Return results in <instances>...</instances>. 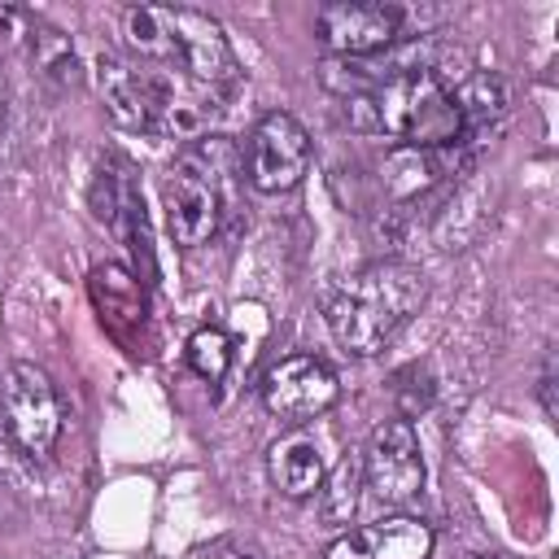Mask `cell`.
<instances>
[{"instance_id": "14", "label": "cell", "mask_w": 559, "mask_h": 559, "mask_svg": "<svg viewBox=\"0 0 559 559\" xmlns=\"http://www.w3.org/2000/svg\"><path fill=\"white\" fill-rule=\"evenodd\" d=\"M362 454H345L332 472H323V485H319V515L328 524H349L358 515V502H362Z\"/></svg>"}, {"instance_id": "3", "label": "cell", "mask_w": 559, "mask_h": 559, "mask_svg": "<svg viewBox=\"0 0 559 559\" xmlns=\"http://www.w3.org/2000/svg\"><path fill=\"white\" fill-rule=\"evenodd\" d=\"M367 96H371L376 131H384L389 140H397L406 148H428V153H450L463 144L450 83L437 74V66L393 70Z\"/></svg>"}, {"instance_id": "6", "label": "cell", "mask_w": 559, "mask_h": 559, "mask_svg": "<svg viewBox=\"0 0 559 559\" xmlns=\"http://www.w3.org/2000/svg\"><path fill=\"white\" fill-rule=\"evenodd\" d=\"M166 26L175 39V66L205 92H231L240 83V61L223 35V26L188 4H166Z\"/></svg>"}, {"instance_id": "15", "label": "cell", "mask_w": 559, "mask_h": 559, "mask_svg": "<svg viewBox=\"0 0 559 559\" xmlns=\"http://www.w3.org/2000/svg\"><path fill=\"white\" fill-rule=\"evenodd\" d=\"M437 153H428V148H406V144H397L389 157H384V188L393 192V197H415L419 188H428L432 179H437Z\"/></svg>"}, {"instance_id": "16", "label": "cell", "mask_w": 559, "mask_h": 559, "mask_svg": "<svg viewBox=\"0 0 559 559\" xmlns=\"http://www.w3.org/2000/svg\"><path fill=\"white\" fill-rule=\"evenodd\" d=\"M188 367L201 376V380H223V371H227V362H231V341H227V332L223 328H214V323H205V328H197L192 336H188Z\"/></svg>"}, {"instance_id": "20", "label": "cell", "mask_w": 559, "mask_h": 559, "mask_svg": "<svg viewBox=\"0 0 559 559\" xmlns=\"http://www.w3.org/2000/svg\"><path fill=\"white\" fill-rule=\"evenodd\" d=\"M0 118H4V83H0Z\"/></svg>"}, {"instance_id": "5", "label": "cell", "mask_w": 559, "mask_h": 559, "mask_svg": "<svg viewBox=\"0 0 559 559\" xmlns=\"http://www.w3.org/2000/svg\"><path fill=\"white\" fill-rule=\"evenodd\" d=\"M240 166H245V179L258 192H288V188H297L301 175L310 170V135H306V127L293 114L271 109L249 131V140L240 148Z\"/></svg>"}, {"instance_id": "1", "label": "cell", "mask_w": 559, "mask_h": 559, "mask_svg": "<svg viewBox=\"0 0 559 559\" xmlns=\"http://www.w3.org/2000/svg\"><path fill=\"white\" fill-rule=\"evenodd\" d=\"M424 275L406 262H371L328 297V328L349 354H380L419 310Z\"/></svg>"}, {"instance_id": "4", "label": "cell", "mask_w": 559, "mask_h": 559, "mask_svg": "<svg viewBox=\"0 0 559 559\" xmlns=\"http://www.w3.org/2000/svg\"><path fill=\"white\" fill-rule=\"evenodd\" d=\"M61 397L44 367L13 362L0 384V428L26 459H48L61 437Z\"/></svg>"}, {"instance_id": "18", "label": "cell", "mask_w": 559, "mask_h": 559, "mask_svg": "<svg viewBox=\"0 0 559 559\" xmlns=\"http://www.w3.org/2000/svg\"><path fill=\"white\" fill-rule=\"evenodd\" d=\"M537 397H542V411L555 419V415H559V406H555V371H546V376H542V384H537Z\"/></svg>"}, {"instance_id": "7", "label": "cell", "mask_w": 559, "mask_h": 559, "mask_svg": "<svg viewBox=\"0 0 559 559\" xmlns=\"http://www.w3.org/2000/svg\"><path fill=\"white\" fill-rule=\"evenodd\" d=\"M362 485L376 502L402 507L424 489V454L411 419H384L362 450Z\"/></svg>"}, {"instance_id": "17", "label": "cell", "mask_w": 559, "mask_h": 559, "mask_svg": "<svg viewBox=\"0 0 559 559\" xmlns=\"http://www.w3.org/2000/svg\"><path fill=\"white\" fill-rule=\"evenodd\" d=\"M31 57L35 66L57 79V83H74V48H70V35L52 31V26H31Z\"/></svg>"}, {"instance_id": "10", "label": "cell", "mask_w": 559, "mask_h": 559, "mask_svg": "<svg viewBox=\"0 0 559 559\" xmlns=\"http://www.w3.org/2000/svg\"><path fill=\"white\" fill-rule=\"evenodd\" d=\"M428 555H432V528L415 515L358 524L328 546V559H428Z\"/></svg>"}, {"instance_id": "13", "label": "cell", "mask_w": 559, "mask_h": 559, "mask_svg": "<svg viewBox=\"0 0 559 559\" xmlns=\"http://www.w3.org/2000/svg\"><path fill=\"white\" fill-rule=\"evenodd\" d=\"M122 39L144 66L175 70V39L166 26V4H131L122 13Z\"/></svg>"}, {"instance_id": "11", "label": "cell", "mask_w": 559, "mask_h": 559, "mask_svg": "<svg viewBox=\"0 0 559 559\" xmlns=\"http://www.w3.org/2000/svg\"><path fill=\"white\" fill-rule=\"evenodd\" d=\"M266 472H271V480H275V489L284 498H310V493H319L328 463H323L319 441L306 428H293V432H284V437L271 441Z\"/></svg>"}, {"instance_id": "19", "label": "cell", "mask_w": 559, "mask_h": 559, "mask_svg": "<svg viewBox=\"0 0 559 559\" xmlns=\"http://www.w3.org/2000/svg\"><path fill=\"white\" fill-rule=\"evenodd\" d=\"M467 559H511V555H502V550H472Z\"/></svg>"}, {"instance_id": "8", "label": "cell", "mask_w": 559, "mask_h": 559, "mask_svg": "<svg viewBox=\"0 0 559 559\" xmlns=\"http://www.w3.org/2000/svg\"><path fill=\"white\" fill-rule=\"evenodd\" d=\"M406 13L397 4L376 0H332L314 13V35L336 57H371L384 52L402 35Z\"/></svg>"}, {"instance_id": "12", "label": "cell", "mask_w": 559, "mask_h": 559, "mask_svg": "<svg viewBox=\"0 0 559 559\" xmlns=\"http://www.w3.org/2000/svg\"><path fill=\"white\" fill-rule=\"evenodd\" d=\"M450 100H454V114H459V127H463V144H476L507 114V87L485 70L459 74L450 83Z\"/></svg>"}, {"instance_id": "9", "label": "cell", "mask_w": 559, "mask_h": 559, "mask_svg": "<svg viewBox=\"0 0 559 559\" xmlns=\"http://www.w3.org/2000/svg\"><path fill=\"white\" fill-rule=\"evenodd\" d=\"M336 371L314 354H288L262 376V402L288 424H306L336 402Z\"/></svg>"}, {"instance_id": "2", "label": "cell", "mask_w": 559, "mask_h": 559, "mask_svg": "<svg viewBox=\"0 0 559 559\" xmlns=\"http://www.w3.org/2000/svg\"><path fill=\"white\" fill-rule=\"evenodd\" d=\"M240 175H245L240 148L227 135H201L179 148V157L162 179V210L175 245L197 249L218 231L223 205L231 201Z\"/></svg>"}]
</instances>
